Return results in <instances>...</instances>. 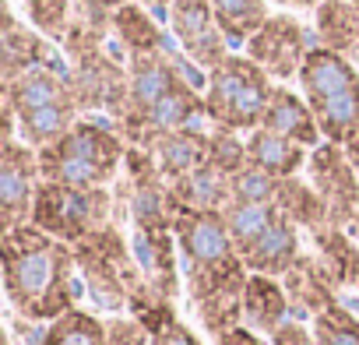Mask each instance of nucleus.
<instances>
[{
	"label": "nucleus",
	"instance_id": "1",
	"mask_svg": "<svg viewBox=\"0 0 359 345\" xmlns=\"http://www.w3.org/2000/svg\"><path fill=\"white\" fill-rule=\"evenodd\" d=\"M74 247L25 222L4 233V292L29 320H57L78 303Z\"/></svg>",
	"mask_w": 359,
	"mask_h": 345
},
{
	"label": "nucleus",
	"instance_id": "2",
	"mask_svg": "<svg viewBox=\"0 0 359 345\" xmlns=\"http://www.w3.org/2000/svg\"><path fill=\"white\" fill-rule=\"evenodd\" d=\"M127 137L116 123L78 120L60 141L39 151L43 180L67 187H106L127 158Z\"/></svg>",
	"mask_w": 359,
	"mask_h": 345
},
{
	"label": "nucleus",
	"instance_id": "3",
	"mask_svg": "<svg viewBox=\"0 0 359 345\" xmlns=\"http://www.w3.org/2000/svg\"><path fill=\"white\" fill-rule=\"evenodd\" d=\"M299 88L324 141L345 148L359 134V67L324 46H313L299 71Z\"/></svg>",
	"mask_w": 359,
	"mask_h": 345
},
{
	"label": "nucleus",
	"instance_id": "4",
	"mask_svg": "<svg viewBox=\"0 0 359 345\" xmlns=\"http://www.w3.org/2000/svg\"><path fill=\"white\" fill-rule=\"evenodd\" d=\"M271 92L275 78L264 67H257L247 53H229L219 67L208 71L205 113L215 127L257 130L271 102Z\"/></svg>",
	"mask_w": 359,
	"mask_h": 345
},
{
	"label": "nucleus",
	"instance_id": "5",
	"mask_svg": "<svg viewBox=\"0 0 359 345\" xmlns=\"http://www.w3.org/2000/svg\"><path fill=\"white\" fill-rule=\"evenodd\" d=\"M74 257L88 296L106 310H123L148 285L134 261V250L123 243L113 222L85 236L81 243H74Z\"/></svg>",
	"mask_w": 359,
	"mask_h": 345
},
{
	"label": "nucleus",
	"instance_id": "6",
	"mask_svg": "<svg viewBox=\"0 0 359 345\" xmlns=\"http://www.w3.org/2000/svg\"><path fill=\"white\" fill-rule=\"evenodd\" d=\"M109 215H113V194L106 187H67L43 180L29 222L74 247L95 229L109 226Z\"/></svg>",
	"mask_w": 359,
	"mask_h": 345
},
{
	"label": "nucleus",
	"instance_id": "7",
	"mask_svg": "<svg viewBox=\"0 0 359 345\" xmlns=\"http://www.w3.org/2000/svg\"><path fill=\"white\" fill-rule=\"evenodd\" d=\"M172 236H176L180 257H184L187 278L226 271V268L243 261L236 243H233L226 212H176Z\"/></svg>",
	"mask_w": 359,
	"mask_h": 345
},
{
	"label": "nucleus",
	"instance_id": "8",
	"mask_svg": "<svg viewBox=\"0 0 359 345\" xmlns=\"http://www.w3.org/2000/svg\"><path fill=\"white\" fill-rule=\"evenodd\" d=\"M313 46H317V39H310V32L292 15H271L243 50L257 67H264L275 81L285 85L289 78H299Z\"/></svg>",
	"mask_w": 359,
	"mask_h": 345
},
{
	"label": "nucleus",
	"instance_id": "9",
	"mask_svg": "<svg viewBox=\"0 0 359 345\" xmlns=\"http://www.w3.org/2000/svg\"><path fill=\"white\" fill-rule=\"evenodd\" d=\"M310 169V184L327 205L331 226H348L359 215V169L348 162L341 144H317L306 158Z\"/></svg>",
	"mask_w": 359,
	"mask_h": 345
},
{
	"label": "nucleus",
	"instance_id": "10",
	"mask_svg": "<svg viewBox=\"0 0 359 345\" xmlns=\"http://www.w3.org/2000/svg\"><path fill=\"white\" fill-rule=\"evenodd\" d=\"M39 184V151L18 137H4V148H0V219H4V233L32 219Z\"/></svg>",
	"mask_w": 359,
	"mask_h": 345
},
{
	"label": "nucleus",
	"instance_id": "11",
	"mask_svg": "<svg viewBox=\"0 0 359 345\" xmlns=\"http://www.w3.org/2000/svg\"><path fill=\"white\" fill-rule=\"evenodd\" d=\"M165 22H169L176 46L201 71H212L229 57V43L215 22L212 0H172L165 11Z\"/></svg>",
	"mask_w": 359,
	"mask_h": 345
},
{
	"label": "nucleus",
	"instance_id": "12",
	"mask_svg": "<svg viewBox=\"0 0 359 345\" xmlns=\"http://www.w3.org/2000/svg\"><path fill=\"white\" fill-rule=\"evenodd\" d=\"M208 120L205 113V95H198V88L191 81H180L169 95H162L144 116H137L134 123H127L120 134L127 137V144H137V148H148L151 141L172 134V130H184V127H194Z\"/></svg>",
	"mask_w": 359,
	"mask_h": 345
},
{
	"label": "nucleus",
	"instance_id": "13",
	"mask_svg": "<svg viewBox=\"0 0 359 345\" xmlns=\"http://www.w3.org/2000/svg\"><path fill=\"white\" fill-rule=\"evenodd\" d=\"M67 74L71 71H60V67H29V71L4 81V106L15 116H22L29 109L57 106V102H78Z\"/></svg>",
	"mask_w": 359,
	"mask_h": 345
},
{
	"label": "nucleus",
	"instance_id": "14",
	"mask_svg": "<svg viewBox=\"0 0 359 345\" xmlns=\"http://www.w3.org/2000/svg\"><path fill=\"white\" fill-rule=\"evenodd\" d=\"M176 236L172 229H134L130 250L134 261L148 282V289H155L158 296L172 299L180 289V271H176Z\"/></svg>",
	"mask_w": 359,
	"mask_h": 345
},
{
	"label": "nucleus",
	"instance_id": "15",
	"mask_svg": "<svg viewBox=\"0 0 359 345\" xmlns=\"http://www.w3.org/2000/svg\"><path fill=\"white\" fill-rule=\"evenodd\" d=\"M240 257H243L247 271L282 278V275L299 261V226L278 212V219L264 229V236H261L257 243H250Z\"/></svg>",
	"mask_w": 359,
	"mask_h": 345
},
{
	"label": "nucleus",
	"instance_id": "16",
	"mask_svg": "<svg viewBox=\"0 0 359 345\" xmlns=\"http://www.w3.org/2000/svg\"><path fill=\"white\" fill-rule=\"evenodd\" d=\"M261 127H268V130H275V134H282V137H289V141H296V144H303L310 151L317 144H324V134L317 127V116H313L310 102L303 95L289 92L285 85H275Z\"/></svg>",
	"mask_w": 359,
	"mask_h": 345
},
{
	"label": "nucleus",
	"instance_id": "17",
	"mask_svg": "<svg viewBox=\"0 0 359 345\" xmlns=\"http://www.w3.org/2000/svg\"><path fill=\"white\" fill-rule=\"evenodd\" d=\"M313 39L359 67V8L352 0H324L313 11Z\"/></svg>",
	"mask_w": 359,
	"mask_h": 345
},
{
	"label": "nucleus",
	"instance_id": "18",
	"mask_svg": "<svg viewBox=\"0 0 359 345\" xmlns=\"http://www.w3.org/2000/svg\"><path fill=\"white\" fill-rule=\"evenodd\" d=\"M155 165L162 169V177L172 184V180H184L187 172H194L198 165H205L208 158V130L201 123L194 127H184V130H172L158 141L148 144Z\"/></svg>",
	"mask_w": 359,
	"mask_h": 345
},
{
	"label": "nucleus",
	"instance_id": "19",
	"mask_svg": "<svg viewBox=\"0 0 359 345\" xmlns=\"http://www.w3.org/2000/svg\"><path fill=\"white\" fill-rule=\"evenodd\" d=\"M169 191H172L176 212H226L233 205L229 177H222V172L212 169L208 162L198 165L194 172H187L184 180H172Z\"/></svg>",
	"mask_w": 359,
	"mask_h": 345
},
{
	"label": "nucleus",
	"instance_id": "20",
	"mask_svg": "<svg viewBox=\"0 0 359 345\" xmlns=\"http://www.w3.org/2000/svg\"><path fill=\"white\" fill-rule=\"evenodd\" d=\"M285 313H289L285 285L271 275H254L250 271L247 289H243V320L257 334H275L285 324Z\"/></svg>",
	"mask_w": 359,
	"mask_h": 345
},
{
	"label": "nucleus",
	"instance_id": "21",
	"mask_svg": "<svg viewBox=\"0 0 359 345\" xmlns=\"http://www.w3.org/2000/svg\"><path fill=\"white\" fill-rule=\"evenodd\" d=\"M113 39L123 50V57H137V53H158L169 43V32H162V25L144 11V4L127 0L123 8L113 11Z\"/></svg>",
	"mask_w": 359,
	"mask_h": 345
},
{
	"label": "nucleus",
	"instance_id": "22",
	"mask_svg": "<svg viewBox=\"0 0 359 345\" xmlns=\"http://www.w3.org/2000/svg\"><path fill=\"white\" fill-rule=\"evenodd\" d=\"M247 155L257 169L285 180V177H296V172L306 165L310 148H303V144H296V141H289V137H282L268 127H257V130L247 134Z\"/></svg>",
	"mask_w": 359,
	"mask_h": 345
},
{
	"label": "nucleus",
	"instance_id": "23",
	"mask_svg": "<svg viewBox=\"0 0 359 345\" xmlns=\"http://www.w3.org/2000/svg\"><path fill=\"white\" fill-rule=\"evenodd\" d=\"M282 285H285V292H289V303H296L299 310H310L313 317H317L320 310H327L331 303H338L334 292H331L334 282L320 271L317 257H306V254H299V261L282 275Z\"/></svg>",
	"mask_w": 359,
	"mask_h": 345
},
{
	"label": "nucleus",
	"instance_id": "24",
	"mask_svg": "<svg viewBox=\"0 0 359 345\" xmlns=\"http://www.w3.org/2000/svg\"><path fill=\"white\" fill-rule=\"evenodd\" d=\"M317 243V264L334 285H352L359 282V250L355 243L341 233V226H324L313 229Z\"/></svg>",
	"mask_w": 359,
	"mask_h": 345
},
{
	"label": "nucleus",
	"instance_id": "25",
	"mask_svg": "<svg viewBox=\"0 0 359 345\" xmlns=\"http://www.w3.org/2000/svg\"><path fill=\"white\" fill-rule=\"evenodd\" d=\"M29 67H57V64L50 57L46 39H39L32 29L18 25L15 15H4V81Z\"/></svg>",
	"mask_w": 359,
	"mask_h": 345
},
{
	"label": "nucleus",
	"instance_id": "26",
	"mask_svg": "<svg viewBox=\"0 0 359 345\" xmlns=\"http://www.w3.org/2000/svg\"><path fill=\"white\" fill-rule=\"evenodd\" d=\"M275 208H278L285 219H292L296 226L310 229V233L331 226V219H327V205L320 201V194L313 191V184H310V180H299V177H285V180H278Z\"/></svg>",
	"mask_w": 359,
	"mask_h": 345
},
{
	"label": "nucleus",
	"instance_id": "27",
	"mask_svg": "<svg viewBox=\"0 0 359 345\" xmlns=\"http://www.w3.org/2000/svg\"><path fill=\"white\" fill-rule=\"evenodd\" d=\"M212 11L229 46H247L254 32L271 18L268 0H212Z\"/></svg>",
	"mask_w": 359,
	"mask_h": 345
},
{
	"label": "nucleus",
	"instance_id": "28",
	"mask_svg": "<svg viewBox=\"0 0 359 345\" xmlns=\"http://www.w3.org/2000/svg\"><path fill=\"white\" fill-rule=\"evenodd\" d=\"M39 345H109V327L85 310H67L46 324Z\"/></svg>",
	"mask_w": 359,
	"mask_h": 345
},
{
	"label": "nucleus",
	"instance_id": "29",
	"mask_svg": "<svg viewBox=\"0 0 359 345\" xmlns=\"http://www.w3.org/2000/svg\"><path fill=\"white\" fill-rule=\"evenodd\" d=\"M25 15L43 39L64 43L78 18V0H25Z\"/></svg>",
	"mask_w": 359,
	"mask_h": 345
},
{
	"label": "nucleus",
	"instance_id": "30",
	"mask_svg": "<svg viewBox=\"0 0 359 345\" xmlns=\"http://www.w3.org/2000/svg\"><path fill=\"white\" fill-rule=\"evenodd\" d=\"M275 219H278L275 205H229L226 208V222H229V233H233V243L240 254L250 243H257Z\"/></svg>",
	"mask_w": 359,
	"mask_h": 345
},
{
	"label": "nucleus",
	"instance_id": "31",
	"mask_svg": "<svg viewBox=\"0 0 359 345\" xmlns=\"http://www.w3.org/2000/svg\"><path fill=\"white\" fill-rule=\"evenodd\" d=\"M212 169H219L222 177H236L243 165H250V155H247V141L240 137V130H229V127H212L208 130V158H205Z\"/></svg>",
	"mask_w": 359,
	"mask_h": 345
},
{
	"label": "nucleus",
	"instance_id": "32",
	"mask_svg": "<svg viewBox=\"0 0 359 345\" xmlns=\"http://www.w3.org/2000/svg\"><path fill=\"white\" fill-rule=\"evenodd\" d=\"M229 191H233V205H275L278 177H271V172H264L250 162L236 177H229Z\"/></svg>",
	"mask_w": 359,
	"mask_h": 345
},
{
	"label": "nucleus",
	"instance_id": "33",
	"mask_svg": "<svg viewBox=\"0 0 359 345\" xmlns=\"http://www.w3.org/2000/svg\"><path fill=\"white\" fill-rule=\"evenodd\" d=\"M313 338L317 345H359V317L331 303L327 310L313 317Z\"/></svg>",
	"mask_w": 359,
	"mask_h": 345
},
{
	"label": "nucleus",
	"instance_id": "34",
	"mask_svg": "<svg viewBox=\"0 0 359 345\" xmlns=\"http://www.w3.org/2000/svg\"><path fill=\"white\" fill-rule=\"evenodd\" d=\"M148 341H151V345H201L198 334H194L184 320H176V313L155 320V324L148 327Z\"/></svg>",
	"mask_w": 359,
	"mask_h": 345
},
{
	"label": "nucleus",
	"instance_id": "35",
	"mask_svg": "<svg viewBox=\"0 0 359 345\" xmlns=\"http://www.w3.org/2000/svg\"><path fill=\"white\" fill-rule=\"evenodd\" d=\"M123 4L127 0H78V15L113 32V11L123 8Z\"/></svg>",
	"mask_w": 359,
	"mask_h": 345
},
{
	"label": "nucleus",
	"instance_id": "36",
	"mask_svg": "<svg viewBox=\"0 0 359 345\" xmlns=\"http://www.w3.org/2000/svg\"><path fill=\"white\" fill-rule=\"evenodd\" d=\"M109 345H151L148 341V327L141 320H113Z\"/></svg>",
	"mask_w": 359,
	"mask_h": 345
},
{
	"label": "nucleus",
	"instance_id": "37",
	"mask_svg": "<svg viewBox=\"0 0 359 345\" xmlns=\"http://www.w3.org/2000/svg\"><path fill=\"white\" fill-rule=\"evenodd\" d=\"M271 345H317V338H313L299 320H285V324L271 334Z\"/></svg>",
	"mask_w": 359,
	"mask_h": 345
},
{
	"label": "nucleus",
	"instance_id": "38",
	"mask_svg": "<svg viewBox=\"0 0 359 345\" xmlns=\"http://www.w3.org/2000/svg\"><path fill=\"white\" fill-rule=\"evenodd\" d=\"M215 345H271V341H264L254 327H233V331H226V334H219L215 338Z\"/></svg>",
	"mask_w": 359,
	"mask_h": 345
},
{
	"label": "nucleus",
	"instance_id": "39",
	"mask_svg": "<svg viewBox=\"0 0 359 345\" xmlns=\"http://www.w3.org/2000/svg\"><path fill=\"white\" fill-rule=\"evenodd\" d=\"M345 155H348V162H352V165L359 169V134H355V137H352V141L345 144Z\"/></svg>",
	"mask_w": 359,
	"mask_h": 345
},
{
	"label": "nucleus",
	"instance_id": "40",
	"mask_svg": "<svg viewBox=\"0 0 359 345\" xmlns=\"http://www.w3.org/2000/svg\"><path fill=\"white\" fill-rule=\"evenodd\" d=\"M320 4H324V0H289V8H299V11H306V8H313V11H317Z\"/></svg>",
	"mask_w": 359,
	"mask_h": 345
},
{
	"label": "nucleus",
	"instance_id": "41",
	"mask_svg": "<svg viewBox=\"0 0 359 345\" xmlns=\"http://www.w3.org/2000/svg\"><path fill=\"white\" fill-rule=\"evenodd\" d=\"M137 4H144V8H151V11H169L172 0H137Z\"/></svg>",
	"mask_w": 359,
	"mask_h": 345
},
{
	"label": "nucleus",
	"instance_id": "42",
	"mask_svg": "<svg viewBox=\"0 0 359 345\" xmlns=\"http://www.w3.org/2000/svg\"><path fill=\"white\" fill-rule=\"evenodd\" d=\"M275 4H289V0H275Z\"/></svg>",
	"mask_w": 359,
	"mask_h": 345
},
{
	"label": "nucleus",
	"instance_id": "43",
	"mask_svg": "<svg viewBox=\"0 0 359 345\" xmlns=\"http://www.w3.org/2000/svg\"><path fill=\"white\" fill-rule=\"evenodd\" d=\"M352 4H355V8H359V0H352Z\"/></svg>",
	"mask_w": 359,
	"mask_h": 345
},
{
	"label": "nucleus",
	"instance_id": "44",
	"mask_svg": "<svg viewBox=\"0 0 359 345\" xmlns=\"http://www.w3.org/2000/svg\"><path fill=\"white\" fill-rule=\"evenodd\" d=\"M355 285H359V282H355Z\"/></svg>",
	"mask_w": 359,
	"mask_h": 345
}]
</instances>
